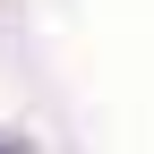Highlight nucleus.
<instances>
[{
	"mask_svg": "<svg viewBox=\"0 0 154 154\" xmlns=\"http://www.w3.org/2000/svg\"><path fill=\"white\" fill-rule=\"evenodd\" d=\"M0 154H34V137L26 128H0Z\"/></svg>",
	"mask_w": 154,
	"mask_h": 154,
	"instance_id": "nucleus-1",
	"label": "nucleus"
}]
</instances>
